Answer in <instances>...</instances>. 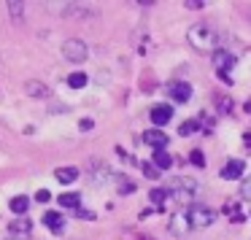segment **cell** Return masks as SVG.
Instances as JSON below:
<instances>
[{"mask_svg":"<svg viewBox=\"0 0 251 240\" xmlns=\"http://www.w3.org/2000/svg\"><path fill=\"white\" fill-rule=\"evenodd\" d=\"M189 162L197 165V168H205V159H202V151H200V148H195V151L189 154Z\"/></svg>","mask_w":251,"mask_h":240,"instance_id":"4316f807","label":"cell"},{"mask_svg":"<svg viewBox=\"0 0 251 240\" xmlns=\"http://www.w3.org/2000/svg\"><path fill=\"white\" fill-rule=\"evenodd\" d=\"M143 143L154 146V151H157V148H165V146H168V135H165L162 130H149V132H143Z\"/></svg>","mask_w":251,"mask_h":240,"instance_id":"30bf717a","label":"cell"},{"mask_svg":"<svg viewBox=\"0 0 251 240\" xmlns=\"http://www.w3.org/2000/svg\"><path fill=\"white\" fill-rule=\"evenodd\" d=\"M89 173H92V181H95V184H103V181H108L111 170H108V165H105V162L92 159V162H89Z\"/></svg>","mask_w":251,"mask_h":240,"instance_id":"8fae6325","label":"cell"},{"mask_svg":"<svg viewBox=\"0 0 251 240\" xmlns=\"http://www.w3.org/2000/svg\"><path fill=\"white\" fill-rule=\"evenodd\" d=\"M168 95L173 103H189L192 100V87L184 81H170L168 84Z\"/></svg>","mask_w":251,"mask_h":240,"instance_id":"277c9868","label":"cell"},{"mask_svg":"<svg viewBox=\"0 0 251 240\" xmlns=\"http://www.w3.org/2000/svg\"><path fill=\"white\" fill-rule=\"evenodd\" d=\"M211 60H213V68H216V73H227L229 68L235 65V57L229 54L227 49H216L211 54Z\"/></svg>","mask_w":251,"mask_h":240,"instance_id":"5b68a950","label":"cell"},{"mask_svg":"<svg viewBox=\"0 0 251 240\" xmlns=\"http://www.w3.org/2000/svg\"><path fill=\"white\" fill-rule=\"evenodd\" d=\"M65 17H95V11L92 8H84V6H76V3H68L65 6Z\"/></svg>","mask_w":251,"mask_h":240,"instance_id":"e0dca14e","label":"cell"},{"mask_svg":"<svg viewBox=\"0 0 251 240\" xmlns=\"http://www.w3.org/2000/svg\"><path fill=\"white\" fill-rule=\"evenodd\" d=\"M186 218H189L192 227H211L213 221H216V211L208 205H202V202H192L189 208H186Z\"/></svg>","mask_w":251,"mask_h":240,"instance_id":"7a4b0ae2","label":"cell"},{"mask_svg":"<svg viewBox=\"0 0 251 240\" xmlns=\"http://www.w3.org/2000/svg\"><path fill=\"white\" fill-rule=\"evenodd\" d=\"M240 197H243V200H251V178H243V184H240Z\"/></svg>","mask_w":251,"mask_h":240,"instance_id":"83f0119b","label":"cell"},{"mask_svg":"<svg viewBox=\"0 0 251 240\" xmlns=\"http://www.w3.org/2000/svg\"><path fill=\"white\" fill-rule=\"evenodd\" d=\"M184 6H186V8H192V11H197V8H202L205 3H202V0H186Z\"/></svg>","mask_w":251,"mask_h":240,"instance_id":"f1b7e54d","label":"cell"},{"mask_svg":"<svg viewBox=\"0 0 251 240\" xmlns=\"http://www.w3.org/2000/svg\"><path fill=\"white\" fill-rule=\"evenodd\" d=\"M49 200H51V194L46 189H41L38 194H35V202H49Z\"/></svg>","mask_w":251,"mask_h":240,"instance_id":"f546056e","label":"cell"},{"mask_svg":"<svg viewBox=\"0 0 251 240\" xmlns=\"http://www.w3.org/2000/svg\"><path fill=\"white\" fill-rule=\"evenodd\" d=\"M68 87H73V89L87 87V73H71L68 76Z\"/></svg>","mask_w":251,"mask_h":240,"instance_id":"7402d4cb","label":"cell"},{"mask_svg":"<svg viewBox=\"0 0 251 240\" xmlns=\"http://www.w3.org/2000/svg\"><path fill=\"white\" fill-rule=\"evenodd\" d=\"M62 221H65V218H62L57 211H49V213L44 216V224L51 229V232H60V229H62Z\"/></svg>","mask_w":251,"mask_h":240,"instance_id":"2e32d148","label":"cell"},{"mask_svg":"<svg viewBox=\"0 0 251 240\" xmlns=\"http://www.w3.org/2000/svg\"><path fill=\"white\" fill-rule=\"evenodd\" d=\"M168 229L176 235V238H184V235L192 229V224H189V218H186V213H173V216H170Z\"/></svg>","mask_w":251,"mask_h":240,"instance_id":"8992f818","label":"cell"},{"mask_svg":"<svg viewBox=\"0 0 251 240\" xmlns=\"http://www.w3.org/2000/svg\"><path fill=\"white\" fill-rule=\"evenodd\" d=\"M6 6H8V17H11L17 24H22L25 22V3L22 0H8Z\"/></svg>","mask_w":251,"mask_h":240,"instance_id":"4fadbf2b","label":"cell"},{"mask_svg":"<svg viewBox=\"0 0 251 240\" xmlns=\"http://www.w3.org/2000/svg\"><path fill=\"white\" fill-rule=\"evenodd\" d=\"M54 178L60 184H73V181H78V168H57Z\"/></svg>","mask_w":251,"mask_h":240,"instance_id":"5bb4252c","label":"cell"},{"mask_svg":"<svg viewBox=\"0 0 251 240\" xmlns=\"http://www.w3.org/2000/svg\"><path fill=\"white\" fill-rule=\"evenodd\" d=\"M168 194H170L168 189H151V194H149V197H151V200L157 202V205H162V202L168 200Z\"/></svg>","mask_w":251,"mask_h":240,"instance_id":"d4e9b609","label":"cell"},{"mask_svg":"<svg viewBox=\"0 0 251 240\" xmlns=\"http://www.w3.org/2000/svg\"><path fill=\"white\" fill-rule=\"evenodd\" d=\"M170 165H173V157H170L165 148H157V151H154V168H157V170H168Z\"/></svg>","mask_w":251,"mask_h":240,"instance_id":"9a60e30c","label":"cell"},{"mask_svg":"<svg viewBox=\"0 0 251 240\" xmlns=\"http://www.w3.org/2000/svg\"><path fill=\"white\" fill-rule=\"evenodd\" d=\"M8 240H27V238H8Z\"/></svg>","mask_w":251,"mask_h":240,"instance_id":"d6a6232c","label":"cell"},{"mask_svg":"<svg viewBox=\"0 0 251 240\" xmlns=\"http://www.w3.org/2000/svg\"><path fill=\"white\" fill-rule=\"evenodd\" d=\"M8 232H11V238H27L30 232H33V221H27V218H14L11 224H8Z\"/></svg>","mask_w":251,"mask_h":240,"instance_id":"9c48e42d","label":"cell"},{"mask_svg":"<svg viewBox=\"0 0 251 240\" xmlns=\"http://www.w3.org/2000/svg\"><path fill=\"white\" fill-rule=\"evenodd\" d=\"M81 130H92V121H89V119H81Z\"/></svg>","mask_w":251,"mask_h":240,"instance_id":"4dcf8cb0","label":"cell"},{"mask_svg":"<svg viewBox=\"0 0 251 240\" xmlns=\"http://www.w3.org/2000/svg\"><path fill=\"white\" fill-rule=\"evenodd\" d=\"M197 127H200V121L189 119V121H184V124L178 127V135H192V132H197Z\"/></svg>","mask_w":251,"mask_h":240,"instance_id":"cb8c5ba5","label":"cell"},{"mask_svg":"<svg viewBox=\"0 0 251 240\" xmlns=\"http://www.w3.org/2000/svg\"><path fill=\"white\" fill-rule=\"evenodd\" d=\"M216 108L219 114H232V97H227V95H216Z\"/></svg>","mask_w":251,"mask_h":240,"instance_id":"44dd1931","label":"cell"},{"mask_svg":"<svg viewBox=\"0 0 251 240\" xmlns=\"http://www.w3.org/2000/svg\"><path fill=\"white\" fill-rule=\"evenodd\" d=\"M243 170H246V165L240 162V159H232V162L224 165L222 178H227V181H232V178H243Z\"/></svg>","mask_w":251,"mask_h":240,"instance_id":"7c38bea8","label":"cell"},{"mask_svg":"<svg viewBox=\"0 0 251 240\" xmlns=\"http://www.w3.org/2000/svg\"><path fill=\"white\" fill-rule=\"evenodd\" d=\"M141 170H143V175H149V178H159V170L154 168V162H141Z\"/></svg>","mask_w":251,"mask_h":240,"instance_id":"484cf974","label":"cell"},{"mask_svg":"<svg viewBox=\"0 0 251 240\" xmlns=\"http://www.w3.org/2000/svg\"><path fill=\"white\" fill-rule=\"evenodd\" d=\"M246 111H249V114H251V100H249V103H246Z\"/></svg>","mask_w":251,"mask_h":240,"instance_id":"1f68e13d","label":"cell"},{"mask_svg":"<svg viewBox=\"0 0 251 240\" xmlns=\"http://www.w3.org/2000/svg\"><path fill=\"white\" fill-rule=\"evenodd\" d=\"M116 192H119V194H132V192H135V184L125 181V175H122V178L116 181Z\"/></svg>","mask_w":251,"mask_h":240,"instance_id":"603a6c76","label":"cell"},{"mask_svg":"<svg viewBox=\"0 0 251 240\" xmlns=\"http://www.w3.org/2000/svg\"><path fill=\"white\" fill-rule=\"evenodd\" d=\"M57 202H60L62 208H78V202H81V197L73 194V192H65V194L57 197Z\"/></svg>","mask_w":251,"mask_h":240,"instance_id":"ffe728a7","label":"cell"},{"mask_svg":"<svg viewBox=\"0 0 251 240\" xmlns=\"http://www.w3.org/2000/svg\"><path fill=\"white\" fill-rule=\"evenodd\" d=\"M62 57H65L68 62H73V65H78V62H84L89 57V49L81 38H68L65 44H62Z\"/></svg>","mask_w":251,"mask_h":240,"instance_id":"3957f363","label":"cell"},{"mask_svg":"<svg viewBox=\"0 0 251 240\" xmlns=\"http://www.w3.org/2000/svg\"><path fill=\"white\" fill-rule=\"evenodd\" d=\"M186 44L195 51H216V33H213L208 24H192L186 30Z\"/></svg>","mask_w":251,"mask_h":240,"instance_id":"6da1fadb","label":"cell"},{"mask_svg":"<svg viewBox=\"0 0 251 240\" xmlns=\"http://www.w3.org/2000/svg\"><path fill=\"white\" fill-rule=\"evenodd\" d=\"M224 213H227V216L232 218L235 224H240V221H243V213H240V202H238V200L227 202V205H224Z\"/></svg>","mask_w":251,"mask_h":240,"instance_id":"d6986e66","label":"cell"},{"mask_svg":"<svg viewBox=\"0 0 251 240\" xmlns=\"http://www.w3.org/2000/svg\"><path fill=\"white\" fill-rule=\"evenodd\" d=\"M25 92H27L30 97H38V100H49L51 97V89L46 87L44 81H33V78L25 84Z\"/></svg>","mask_w":251,"mask_h":240,"instance_id":"ba28073f","label":"cell"},{"mask_svg":"<svg viewBox=\"0 0 251 240\" xmlns=\"http://www.w3.org/2000/svg\"><path fill=\"white\" fill-rule=\"evenodd\" d=\"M27 208H30V197L19 194V197H14V200H11V211L17 213V216H25V213H27Z\"/></svg>","mask_w":251,"mask_h":240,"instance_id":"ac0fdd59","label":"cell"},{"mask_svg":"<svg viewBox=\"0 0 251 240\" xmlns=\"http://www.w3.org/2000/svg\"><path fill=\"white\" fill-rule=\"evenodd\" d=\"M149 119H151V124L165 127L170 119H173V108H170V105H154L151 114H149Z\"/></svg>","mask_w":251,"mask_h":240,"instance_id":"52a82bcc","label":"cell"}]
</instances>
